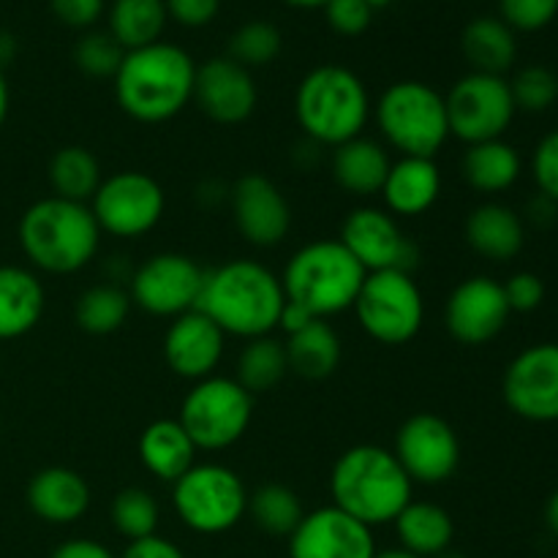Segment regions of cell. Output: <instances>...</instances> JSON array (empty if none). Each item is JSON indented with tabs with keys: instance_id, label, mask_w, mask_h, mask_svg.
Listing matches in <instances>:
<instances>
[{
	"instance_id": "obj_48",
	"label": "cell",
	"mask_w": 558,
	"mask_h": 558,
	"mask_svg": "<svg viewBox=\"0 0 558 558\" xmlns=\"http://www.w3.org/2000/svg\"><path fill=\"white\" fill-rule=\"evenodd\" d=\"M49 558H114L112 550L104 548L96 539H69V543L58 545Z\"/></svg>"
},
{
	"instance_id": "obj_50",
	"label": "cell",
	"mask_w": 558,
	"mask_h": 558,
	"mask_svg": "<svg viewBox=\"0 0 558 558\" xmlns=\"http://www.w3.org/2000/svg\"><path fill=\"white\" fill-rule=\"evenodd\" d=\"M314 319H316L314 314H308L305 308H300V305L289 303L287 300V303H283V311H281V319H278V327H281L287 336H292V332L303 330V327L311 325Z\"/></svg>"
},
{
	"instance_id": "obj_7",
	"label": "cell",
	"mask_w": 558,
	"mask_h": 558,
	"mask_svg": "<svg viewBox=\"0 0 558 558\" xmlns=\"http://www.w3.org/2000/svg\"><path fill=\"white\" fill-rule=\"evenodd\" d=\"M381 140L401 156L434 158L450 140L445 96L417 80L392 82L374 104Z\"/></svg>"
},
{
	"instance_id": "obj_18",
	"label": "cell",
	"mask_w": 558,
	"mask_h": 558,
	"mask_svg": "<svg viewBox=\"0 0 558 558\" xmlns=\"http://www.w3.org/2000/svg\"><path fill=\"white\" fill-rule=\"evenodd\" d=\"M374 529L336 505L308 512L289 537V558H374Z\"/></svg>"
},
{
	"instance_id": "obj_28",
	"label": "cell",
	"mask_w": 558,
	"mask_h": 558,
	"mask_svg": "<svg viewBox=\"0 0 558 558\" xmlns=\"http://www.w3.org/2000/svg\"><path fill=\"white\" fill-rule=\"evenodd\" d=\"M392 523H396L398 543L412 556L430 558L452 548L456 523H452L450 512L445 507L412 499Z\"/></svg>"
},
{
	"instance_id": "obj_35",
	"label": "cell",
	"mask_w": 558,
	"mask_h": 558,
	"mask_svg": "<svg viewBox=\"0 0 558 558\" xmlns=\"http://www.w3.org/2000/svg\"><path fill=\"white\" fill-rule=\"evenodd\" d=\"M248 512L256 526L270 537H292L294 529L305 518L303 501L287 485H262L248 496Z\"/></svg>"
},
{
	"instance_id": "obj_12",
	"label": "cell",
	"mask_w": 558,
	"mask_h": 558,
	"mask_svg": "<svg viewBox=\"0 0 558 558\" xmlns=\"http://www.w3.org/2000/svg\"><path fill=\"white\" fill-rule=\"evenodd\" d=\"M90 210L101 232L134 240L158 227L167 210V196L150 174L131 169L101 180Z\"/></svg>"
},
{
	"instance_id": "obj_29",
	"label": "cell",
	"mask_w": 558,
	"mask_h": 558,
	"mask_svg": "<svg viewBox=\"0 0 558 558\" xmlns=\"http://www.w3.org/2000/svg\"><path fill=\"white\" fill-rule=\"evenodd\" d=\"M463 58L477 74L501 76L512 69L518 58L515 31L496 16H477L466 25L461 38Z\"/></svg>"
},
{
	"instance_id": "obj_31",
	"label": "cell",
	"mask_w": 558,
	"mask_h": 558,
	"mask_svg": "<svg viewBox=\"0 0 558 558\" xmlns=\"http://www.w3.org/2000/svg\"><path fill=\"white\" fill-rule=\"evenodd\" d=\"M287 360L289 371L303 379H327L341 365V338L327 325V319H314L303 330L287 336Z\"/></svg>"
},
{
	"instance_id": "obj_43",
	"label": "cell",
	"mask_w": 558,
	"mask_h": 558,
	"mask_svg": "<svg viewBox=\"0 0 558 558\" xmlns=\"http://www.w3.org/2000/svg\"><path fill=\"white\" fill-rule=\"evenodd\" d=\"M501 287H505V298L512 314H532L545 300V283L537 272H515Z\"/></svg>"
},
{
	"instance_id": "obj_5",
	"label": "cell",
	"mask_w": 558,
	"mask_h": 558,
	"mask_svg": "<svg viewBox=\"0 0 558 558\" xmlns=\"http://www.w3.org/2000/svg\"><path fill=\"white\" fill-rule=\"evenodd\" d=\"M374 114L368 87L352 69L316 65L294 90V118L314 145L338 147L363 136Z\"/></svg>"
},
{
	"instance_id": "obj_44",
	"label": "cell",
	"mask_w": 558,
	"mask_h": 558,
	"mask_svg": "<svg viewBox=\"0 0 558 558\" xmlns=\"http://www.w3.org/2000/svg\"><path fill=\"white\" fill-rule=\"evenodd\" d=\"M532 172L539 194L558 202V131H550L537 145L532 156Z\"/></svg>"
},
{
	"instance_id": "obj_52",
	"label": "cell",
	"mask_w": 558,
	"mask_h": 558,
	"mask_svg": "<svg viewBox=\"0 0 558 558\" xmlns=\"http://www.w3.org/2000/svg\"><path fill=\"white\" fill-rule=\"evenodd\" d=\"M545 521H548V529L558 537V490L548 499V507H545Z\"/></svg>"
},
{
	"instance_id": "obj_6",
	"label": "cell",
	"mask_w": 558,
	"mask_h": 558,
	"mask_svg": "<svg viewBox=\"0 0 558 558\" xmlns=\"http://www.w3.org/2000/svg\"><path fill=\"white\" fill-rule=\"evenodd\" d=\"M368 272L338 240H316L294 251L281 276L289 303L300 305L316 319H330L354 308Z\"/></svg>"
},
{
	"instance_id": "obj_9",
	"label": "cell",
	"mask_w": 558,
	"mask_h": 558,
	"mask_svg": "<svg viewBox=\"0 0 558 558\" xmlns=\"http://www.w3.org/2000/svg\"><path fill=\"white\" fill-rule=\"evenodd\" d=\"M172 505L191 532L223 534L248 512V490L229 466L194 463L178 483H172Z\"/></svg>"
},
{
	"instance_id": "obj_46",
	"label": "cell",
	"mask_w": 558,
	"mask_h": 558,
	"mask_svg": "<svg viewBox=\"0 0 558 558\" xmlns=\"http://www.w3.org/2000/svg\"><path fill=\"white\" fill-rule=\"evenodd\" d=\"M49 5L63 25L76 31L93 27L104 14V0H49Z\"/></svg>"
},
{
	"instance_id": "obj_51",
	"label": "cell",
	"mask_w": 558,
	"mask_h": 558,
	"mask_svg": "<svg viewBox=\"0 0 558 558\" xmlns=\"http://www.w3.org/2000/svg\"><path fill=\"white\" fill-rule=\"evenodd\" d=\"M14 54H16V38L11 36V33L0 31V69L11 63V60H14Z\"/></svg>"
},
{
	"instance_id": "obj_27",
	"label": "cell",
	"mask_w": 558,
	"mask_h": 558,
	"mask_svg": "<svg viewBox=\"0 0 558 558\" xmlns=\"http://www.w3.org/2000/svg\"><path fill=\"white\" fill-rule=\"evenodd\" d=\"M140 461L161 483H178L196 463V445L178 420H156L140 436Z\"/></svg>"
},
{
	"instance_id": "obj_22",
	"label": "cell",
	"mask_w": 558,
	"mask_h": 558,
	"mask_svg": "<svg viewBox=\"0 0 558 558\" xmlns=\"http://www.w3.org/2000/svg\"><path fill=\"white\" fill-rule=\"evenodd\" d=\"M27 507L52 526H69L90 510V485L74 469H41L27 485Z\"/></svg>"
},
{
	"instance_id": "obj_36",
	"label": "cell",
	"mask_w": 558,
	"mask_h": 558,
	"mask_svg": "<svg viewBox=\"0 0 558 558\" xmlns=\"http://www.w3.org/2000/svg\"><path fill=\"white\" fill-rule=\"evenodd\" d=\"M131 305L134 303H131L129 292L120 289L118 283H98L76 300V325L90 336H109L123 327Z\"/></svg>"
},
{
	"instance_id": "obj_16",
	"label": "cell",
	"mask_w": 558,
	"mask_h": 558,
	"mask_svg": "<svg viewBox=\"0 0 558 558\" xmlns=\"http://www.w3.org/2000/svg\"><path fill=\"white\" fill-rule=\"evenodd\" d=\"M505 401L529 423H558V343H534L507 365Z\"/></svg>"
},
{
	"instance_id": "obj_32",
	"label": "cell",
	"mask_w": 558,
	"mask_h": 558,
	"mask_svg": "<svg viewBox=\"0 0 558 558\" xmlns=\"http://www.w3.org/2000/svg\"><path fill=\"white\" fill-rule=\"evenodd\" d=\"M167 20L169 14L163 0H114L109 9V36L125 52H134V49L161 41Z\"/></svg>"
},
{
	"instance_id": "obj_57",
	"label": "cell",
	"mask_w": 558,
	"mask_h": 558,
	"mask_svg": "<svg viewBox=\"0 0 558 558\" xmlns=\"http://www.w3.org/2000/svg\"><path fill=\"white\" fill-rule=\"evenodd\" d=\"M365 3H368L371 5V9H387V5H390L392 3V0H365Z\"/></svg>"
},
{
	"instance_id": "obj_2",
	"label": "cell",
	"mask_w": 558,
	"mask_h": 558,
	"mask_svg": "<svg viewBox=\"0 0 558 558\" xmlns=\"http://www.w3.org/2000/svg\"><path fill=\"white\" fill-rule=\"evenodd\" d=\"M283 303L287 294L281 278L270 267L254 259H234L205 272L196 308L210 316L223 336L251 341L276 330Z\"/></svg>"
},
{
	"instance_id": "obj_53",
	"label": "cell",
	"mask_w": 558,
	"mask_h": 558,
	"mask_svg": "<svg viewBox=\"0 0 558 558\" xmlns=\"http://www.w3.org/2000/svg\"><path fill=\"white\" fill-rule=\"evenodd\" d=\"M9 104H11L9 85H5V76H3V71H0V129H3L5 114H9Z\"/></svg>"
},
{
	"instance_id": "obj_1",
	"label": "cell",
	"mask_w": 558,
	"mask_h": 558,
	"mask_svg": "<svg viewBox=\"0 0 558 558\" xmlns=\"http://www.w3.org/2000/svg\"><path fill=\"white\" fill-rule=\"evenodd\" d=\"M118 107L136 123H167L194 101L196 63L183 47L156 41L125 52L114 74Z\"/></svg>"
},
{
	"instance_id": "obj_25",
	"label": "cell",
	"mask_w": 558,
	"mask_h": 558,
	"mask_svg": "<svg viewBox=\"0 0 558 558\" xmlns=\"http://www.w3.org/2000/svg\"><path fill=\"white\" fill-rule=\"evenodd\" d=\"M392 161L387 147L371 136H354L332 147V178L352 196L381 194Z\"/></svg>"
},
{
	"instance_id": "obj_17",
	"label": "cell",
	"mask_w": 558,
	"mask_h": 558,
	"mask_svg": "<svg viewBox=\"0 0 558 558\" xmlns=\"http://www.w3.org/2000/svg\"><path fill=\"white\" fill-rule=\"evenodd\" d=\"M510 314L505 287L488 276H472L447 298L445 327L463 347H483L505 330Z\"/></svg>"
},
{
	"instance_id": "obj_24",
	"label": "cell",
	"mask_w": 558,
	"mask_h": 558,
	"mask_svg": "<svg viewBox=\"0 0 558 558\" xmlns=\"http://www.w3.org/2000/svg\"><path fill=\"white\" fill-rule=\"evenodd\" d=\"M466 243L490 262L515 259L526 243L523 218L501 202H485L466 218Z\"/></svg>"
},
{
	"instance_id": "obj_38",
	"label": "cell",
	"mask_w": 558,
	"mask_h": 558,
	"mask_svg": "<svg viewBox=\"0 0 558 558\" xmlns=\"http://www.w3.org/2000/svg\"><path fill=\"white\" fill-rule=\"evenodd\" d=\"M158 521H161L158 501L145 488H125L112 499V526L131 543L153 537Z\"/></svg>"
},
{
	"instance_id": "obj_8",
	"label": "cell",
	"mask_w": 558,
	"mask_h": 558,
	"mask_svg": "<svg viewBox=\"0 0 558 558\" xmlns=\"http://www.w3.org/2000/svg\"><path fill=\"white\" fill-rule=\"evenodd\" d=\"M254 417V396L238 379L207 376L194 381L180 403V420L196 450L218 452L238 445Z\"/></svg>"
},
{
	"instance_id": "obj_26",
	"label": "cell",
	"mask_w": 558,
	"mask_h": 558,
	"mask_svg": "<svg viewBox=\"0 0 558 558\" xmlns=\"http://www.w3.org/2000/svg\"><path fill=\"white\" fill-rule=\"evenodd\" d=\"M47 294L31 270L16 265L0 267V341L27 336L41 322Z\"/></svg>"
},
{
	"instance_id": "obj_54",
	"label": "cell",
	"mask_w": 558,
	"mask_h": 558,
	"mask_svg": "<svg viewBox=\"0 0 558 558\" xmlns=\"http://www.w3.org/2000/svg\"><path fill=\"white\" fill-rule=\"evenodd\" d=\"M287 5H292V9H303V11H314V9H325L330 0H283Z\"/></svg>"
},
{
	"instance_id": "obj_42",
	"label": "cell",
	"mask_w": 558,
	"mask_h": 558,
	"mask_svg": "<svg viewBox=\"0 0 558 558\" xmlns=\"http://www.w3.org/2000/svg\"><path fill=\"white\" fill-rule=\"evenodd\" d=\"M327 22L341 36H360L368 31L371 20H374V9L365 0H330L325 5Z\"/></svg>"
},
{
	"instance_id": "obj_3",
	"label": "cell",
	"mask_w": 558,
	"mask_h": 558,
	"mask_svg": "<svg viewBox=\"0 0 558 558\" xmlns=\"http://www.w3.org/2000/svg\"><path fill=\"white\" fill-rule=\"evenodd\" d=\"M414 483L396 452L357 445L343 452L330 474L332 505L368 529L392 523L412 501Z\"/></svg>"
},
{
	"instance_id": "obj_15",
	"label": "cell",
	"mask_w": 558,
	"mask_h": 558,
	"mask_svg": "<svg viewBox=\"0 0 558 558\" xmlns=\"http://www.w3.org/2000/svg\"><path fill=\"white\" fill-rule=\"evenodd\" d=\"M396 458L412 483L441 485L458 472L461 441L456 428L445 417L420 412L398 428Z\"/></svg>"
},
{
	"instance_id": "obj_10",
	"label": "cell",
	"mask_w": 558,
	"mask_h": 558,
	"mask_svg": "<svg viewBox=\"0 0 558 558\" xmlns=\"http://www.w3.org/2000/svg\"><path fill=\"white\" fill-rule=\"evenodd\" d=\"M354 316L374 341L385 347H403L423 330L425 303L412 272H368L354 300Z\"/></svg>"
},
{
	"instance_id": "obj_40",
	"label": "cell",
	"mask_w": 558,
	"mask_h": 558,
	"mask_svg": "<svg viewBox=\"0 0 558 558\" xmlns=\"http://www.w3.org/2000/svg\"><path fill=\"white\" fill-rule=\"evenodd\" d=\"M515 109L529 114H539L558 101V74L545 65H526L510 82Z\"/></svg>"
},
{
	"instance_id": "obj_19",
	"label": "cell",
	"mask_w": 558,
	"mask_h": 558,
	"mask_svg": "<svg viewBox=\"0 0 558 558\" xmlns=\"http://www.w3.org/2000/svg\"><path fill=\"white\" fill-rule=\"evenodd\" d=\"M194 101L218 125H238L254 114L259 90L248 69L232 58H213L196 65Z\"/></svg>"
},
{
	"instance_id": "obj_49",
	"label": "cell",
	"mask_w": 558,
	"mask_h": 558,
	"mask_svg": "<svg viewBox=\"0 0 558 558\" xmlns=\"http://www.w3.org/2000/svg\"><path fill=\"white\" fill-rule=\"evenodd\" d=\"M526 213H529V221L537 223V227H550L558 216V202H554L545 194H537L532 202H529Z\"/></svg>"
},
{
	"instance_id": "obj_20",
	"label": "cell",
	"mask_w": 558,
	"mask_h": 558,
	"mask_svg": "<svg viewBox=\"0 0 558 558\" xmlns=\"http://www.w3.org/2000/svg\"><path fill=\"white\" fill-rule=\"evenodd\" d=\"M232 213L238 232L256 248L283 243L292 229V207L265 174H245L238 180L232 191Z\"/></svg>"
},
{
	"instance_id": "obj_39",
	"label": "cell",
	"mask_w": 558,
	"mask_h": 558,
	"mask_svg": "<svg viewBox=\"0 0 558 558\" xmlns=\"http://www.w3.org/2000/svg\"><path fill=\"white\" fill-rule=\"evenodd\" d=\"M125 58V49L112 36L101 31H90L74 44V63L82 74L93 80H114L120 63Z\"/></svg>"
},
{
	"instance_id": "obj_21",
	"label": "cell",
	"mask_w": 558,
	"mask_h": 558,
	"mask_svg": "<svg viewBox=\"0 0 558 558\" xmlns=\"http://www.w3.org/2000/svg\"><path fill=\"white\" fill-rule=\"evenodd\" d=\"M227 336L199 308L178 316L163 336V360L169 371L189 381H202L216 374L223 357Z\"/></svg>"
},
{
	"instance_id": "obj_11",
	"label": "cell",
	"mask_w": 558,
	"mask_h": 558,
	"mask_svg": "<svg viewBox=\"0 0 558 558\" xmlns=\"http://www.w3.org/2000/svg\"><path fill=\"white\" fill-rule=\"evenodd\" d=\"M450 136H458L466 145L501 140L515 118L510 82L494 74L461 76L445 96Z\"/></svg>"
},
{
	"instance_id": "obj_47",
	"label": "cell",
	"mask_w": 558,
	"mask_h": 558,
	"mask_svg": "<svg viewBox=\"0 0 558 558\" xmlns=\"http://www.w3.org/2000/svg\"><path fill=\"white\" fill-rule=\"evenodd\" d=\"M120 558H185V554L174 543L153 534V537L129 543V548Z\"/></svg>"
},
{
	"instance_id": "obj_23",
	"label": "cell",
	"mask_w": 558,
	"mask_h": 558,
	"mask_svg": "<svg viewBox=\"0 0 558 558\" xmlns=\"http://www.w3.org/2000/svg\"><path fill=\"white\" fill-rule=\"evenodd\" d=\"M441 194V172L434 158L401 156L392 161L387 172L385 185H381V199L385 210L392 216L414 218L428 213Z\"/></svg>"
},
{
	"instance_id": "obj_37",
	"label": "cell",
	"mask_w": 558,
	"mask_h": 558,
	"mask_svg": "<svg viewBox=\"0 0 558 558\" xmlns=\"http://www.w3.org/2000/svg\"><path fill=\"white\" fill-rule=\"evenodd\" d=\"M283 38L272 22L267 20H251L245 25H240L238 31L229 38V54L234 63H240L243 69H262V65H270L272 60L281 54Z\"/></svg>"
},
{
	"instance_id": "obj_41",
	"label": "cell",
	"mask_w": 558,
	"mask_h": 558,
	"mask_svg": "<svg viewBox=\"0 0 558 558\" xmlns=\"http://www.w3.org/2000/svg\"><path fill=\"white\" fill-rule=\"evenodd\" d=\"M499 5L501 20L523 33L543 31L558 14V0H499Z\"/></svg>"
},
{
	"instance_id": "obj_34",
	"label": "cell",
	"mask_w": 558,
	"mask_h": 558,
	"mask_svg": "<svg viewBox=\"0 0 558 558\" xmlns=\"http://www.w3.org/2000/svg\"><path fill=\"white\" fill-rule=\"evenodd\" d=\"M289 374L287 349L272 336L251 338L238 360V381L251 396L272 390Z\"/></svg>"
},
{
	"instance_id": "obj_14",
	"label": "cell",
	"mask_w": 558,
	"mask_h": 558,
	"mask_svg": "<svg viewBox=\"0 0 558 558\" xmlns=\"http://www.w3.org/2000/svg\"><path fill=\"white\" fill-rule=\"evenodd\" d=\"M338 243L357 259L365 272L403 270L412 272L417 262L412 240L398 227L396 216L385 207H354L341 223Z\"/></svg>"
},
{
	"instance_id": "obj_56",
	"label": "cell",
	"mask_w": 558,
	"mask_h": 558,
	"mask_svg": "<svg viewBox=\"0 0 558 558\" xmlns=\"http://www.w3.org/2000/svg\"><path fill=\"white\" fill-rule=\"evenodd\" d=\"M430 558H466V556L458 554V550H452V548H447V550H441V554H436V556H430Z\"/></svg>"
},
{
	"instance_id": "obj_33",
	"label": "cell",
	"mask_w": 558,
	"mask_h": 558,
	"mask_svg": "<svg viewBox=\"0 0 558 558\" xmlns=\"http://www.w3.org/2000/svg\"><path fill=\"white\" fill-rule=\"evenodd\" d=\"M101 180V167H98L96 156L87 147H60L52 161H49V183H52L54 196H60V199L87 205L96 196Z\"/></svg>"
},
{
	"instance_id": "obj_13",
	"label": "cell",
	"mask_w": 558,
	"mask_h": 558,
	"mask_svg": "<svg viewBox=\"0 0 558 558\" xmlns=\"http://www.w3.org/2000/svg\"><path fill=\"white\" fill-rule=\"evenodd\" d=\"M205 270L185 254H156L131 276L129 298L150 316L178 319L199 305Z\"/></svg>"
},
{
	"instance_id": "obj_55",
	"label": "cell",
	"mask_w": 558,
	"mask_h": 558,
	"mask_svg": "<svg viewBox=\"0 0 558 558\" xmlns=\"http://www.w3.org/2000/svg\"><path fill=\"white\" fill-rule=\"evenodd\" d=\"M374 558H417V556H412L409 554V550H403V548H392V550H376V556Z\"/></svg>"
},
{
	"instance_id": "obj_30",
	"label": "cell",
	"mask_w": 558,
	"mask_h": 558,
	"mask_svg": "<svg viewBox=\"0 0 558 558\" xmlns=\"http://www.w3.org/2000/svg\"><path fill=\"white\" fill-rule=\"evenodd\" d=\"M521 156L505 140L469 145L461 161L463 180L480 194H501V191L512 189L521 178Z\"/></svg>"
},
{
	"instance_id": "obj_4",
	"label": "cell",
	"mask_w": 558,
	"mask_h": 558,
	"mask_svg": "<svg viewBox=\"0 0 558 558\" xmlns=\"http://www.w3.org/2000/svg\"><path fill=\"white\" fill-rule=\"evenodd\" d=\"M20 245L38 270L71 276L96 259L101 229L90 205L47 196L20 218Z\"/></svg>"
},
{
	"instance_id": "obj_45",
	"label": "cell",
	"mask_w": 558,
	"mask_h": 558,
	"mask_svg": "<svg viewBox=\"0 0 558 558\" xmlns=\"http://www.w3.org/2000/svg\"><path fill=\"white\" fill-rule=\"evenodd\" d=\"M167 14L183 27H205L221 11V0H163Z\"/></svg>"
}]
</instances>
